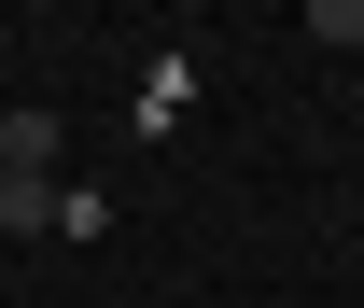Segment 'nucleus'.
Masks as SVG:
<instances>
[{
    "instance_id": "7ed1b4c3",
    "label": "nucleus",
    "mask_w": 364,
    "mask_h": 308,
    "mask_svg": "<svg viewBox=\"0 0 364 308\" xmlns=\"http://www.w3.org/2000/svg\"><path fill=\"white\" fill-rule=\"evenodd\" d=\"M56 238H112V196L98 182H56Z\"/></svg>"
},
{
    "instance_id": "f257e3e1",
    "label": "nucleus",
    "mask_w": 364,
    "mask_h": 308,
    "mask_svg": "<svg viewBox=\"0 0 364 308\" xmlns=\"http://www.w3.org/2000/svg\"><path fill=\"white\" fill-rule=\"evenodd\" d=\"M56 154H70V140H56V112H0V169L56 182Z\"/></svg>"
},
{
    "instance_id": "f03ea898",
    "label": "nucleus",
    "mask_w": 364,
    "mask_h": 308,
    "mask_svg": "<svg viewBox=\"0 0 364 308\" xmlns=\"http://www.w3.org/2000/svg\"><path fill=\"white\" fill-rule=\"evenodd\" d=\"M0 224H14V238H43V224H56V182H28V169H0Z\"/></svg>"
}]
</instances>
